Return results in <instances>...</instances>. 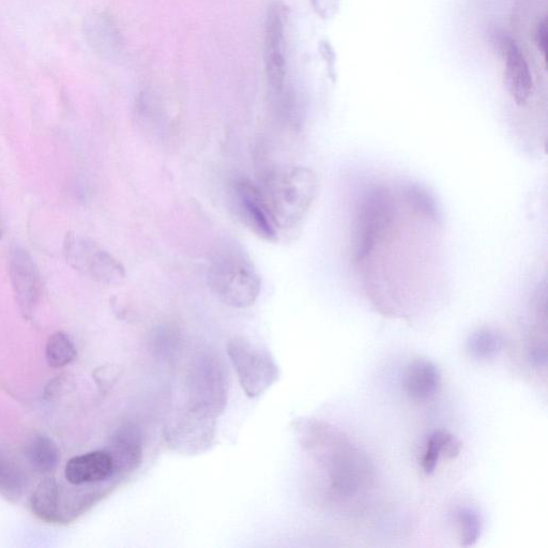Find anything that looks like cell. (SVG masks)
<instances>
[{"mask_svg":"<svg viewBox=\"0 0 548 548\" xmlns=\"http://www.w3.org/2000/svg\"><path fill=\"white\" fill-rule=\"evenodd\" d=\"M114 473L113 456L105 450L74 456L65 468V477L72 485L102 482L111 478Z\"/></svg>","mask_w":548,"mask_h":548,"instance_id":"5bb4252c","label":"cell"},{"mask_svg":"<svg viewBox=\"0 0 548 548\" xmlns=\"http://www.w3.org/2000/svg\"><path fill=\"white\" fill-rule=\"evenodd\" d=\"M24 486V479L18 468L0 459V494L7 498H18Z\"/></svg>","mask_w":548,"mask_h":548,"instance_id":"7402d4cb","label":"cell"},{"mask_svg":"<svg viewBox=\"0 0 548 548\" xmlns=\"http://www.w3.org/2000/svg\"><path fill=\"white\" fill-rule=\"evenodd\" d=\"M258 188L280 233L295 230L306 220L317 196L318 180L309 167L288 165L267 173Z\"/></svg>","mask_w":548,"mask_h":548,"instance_id":"6da1fadb","label":"cell"},{"mask_svg":"<svg viewBox=\"0 0 548 548\" xmlns=\"http://www.w3.org/2000/svg\"><path fill=\"white\" fill-rule=\"evenodd\" d=\"M499 42L505 60V76L509 93L517 105H524L534 93V80H532L527 59L513 39L502 37Z\"/></svg>","mask_w":548,"mask_h":548,"instance_id":"4fadbf2b","label":"cell"},{"mask_svg":"<svg viewBox=\"0 0 548 548\" xmlns=\"http://www.w3.org/2000/svg\"><path fill=\"white\" fill-rule=\"evenodd\" d=\"M67 263L76 271L98 283L115 285L126 279V271L116 258L94 241L74 233L64 240Z\"/></svg>","mask_w":548,"mask_h":548,"instance_id":"8992f818","label":"cell"},{"mask_svg":"<svg viewBox=\"0 0 548 548\" xmlns=\"http://www.w3.org/2000/svg\"><path fill=\"white\" fill-rule=\"evenodd\" d=\"M231 201L236 216L252 233L266 241L278 240L279 232L271 220L258 186L248 179L234 181Z\"/></svg>","mask_w":548,"mask_h":548,"instance_id":"ba28073f","label":"cell"},{"mask_svg":"<svg viewBox=\"0 0 548 548\" xmlns=\"http://www.w3.org/2000/svg\"><path fill=\"white\" fill-rule=\"evenodd\" d=\"M78 350L67 333L58 331L52 334L45 346V358L53 369H63L72 363Z\"/></svg>","mask_w":548,"mask_h":548,"instance_id":"ffe728a7","label":"cell"},{"mask_svg":"<svg viewBox=\"0 0 548 548\" xmlns=\"http://www.w3.org/2000/svg\"><path fill=\"white\" fill-rule=\"evenodd\" d=\"M113 451H109L114 460L115 471H132L139 467L143 458L141 435L134 426H124L113 438Z\"/></svg>","mask_w":548,"mask_h":548,"instance_id":"2e32d148","label":"cell"},{"mask_svg":"<svg viewBox=\"0 0 548 548\" xmlns=\"http://www.w3.org/2000/svg\"><path fill=\"white\" fill-rule=\"evenodd\" d=\"M217 417L205 409L190 406L184 415L167 426L166 443L182 454L206 451L215 439Z\"/></svg>","mask_w":548,"mask_h":548,"instance_id":"52a82bcc","label":"cell"},{"mask_svg":"<svg viewBox=\"0 0 548 548\" xmlns=\"http://www.w3.org/2000/svg\"><path fill=\"white\" fill-rule=\"evenodd\" d=\"M30 508L45 523L55 524L62 521L60 487L54 478L47 477L38 484L30 498Z\"/></svg>","mask_w":548,"mask_h":548,"instance_id":"e0dca14e","label":"cell"},{"mask_svg":"<svg viewBox=\"0 0 548 548\" xmlns=\"http://www.w3.org/2000/svg\"><path fill=\"white\" fill-rule=\"evenodd\" d=\"M265 67L269 86L274 94H284L286 79L285 28L282 8L272 6L265 28Z\"/></svg>","mask_w":548,"mask_h":548,"instance_id":"8fae6325","label":"cell"},{"mask_svg":"<svg viewBox=\"0 0 548 548\" xmlns=\"http://www.w3.org/2000/svg\"><path fill=\"white\" fill-rule=\"evenodd\" d=\"M2 236H3L2 227H0V239H2Z\"/></svg>","mask_w":548,"mask_h":548,"instance_id":"d4e9b609","label":"cell"},{"mask_svg":"<svg viewBox=\"0 0 548 548\" xmlns=\"http://www.w3.org/2000/svg\"><path fill=\"white\" fill-rule=\"evenodd\" d=\"M83 33L90 49L105 60H117L124 51V39L116 21L106 12H94L84 20Z\"/></svg>","mask_w":548,"mask_h":548,"instance_id":"7c38bea8","label":"cell"},{"mask_svg":"<svg viewBox=\"0 0 548 548\" xmlns=\"http://www.w3.org/2000/svg\"><path fill=\"white\" fill-rule=\"evenodd\" d=\"M191 406L219 416L227 401V383L218 359L202 357L191 376Z\"/></svg>","mask_w":548,"mask_h":548,"instance_id":"9c48e42d","label":"cell"},{"mask_svg":"<svg viewBox=\"0 0 548 548\" xmlns=\"http://www.w3.org/2000/svg\"><path fill=\"white\" fill-rule=\"evenodd\" d=\"M535 41L537 44V47L539 51L543 54L544 59H546L547 55V21L546 19H543L537 26L536 32H535Z\"/></svg>","mask_w":548,"mask_h":548,"instance_id":"cb8c5ba5","label":"cell"},{"mask_svg":"<svg viewBox=\"0 0 548 548\" xmlns=\"http://www.w3.org/2000/svg\"><path fill=\"white\" fill-rule=\"evenodd\" d=\"M331 490L341 498H352L368 490L374 480V467L368 455L350 445L342 435L330 446Z\"/></svg>","mask_w":548,"mask_h":548,"instance_id":"277c9868","label":"cell"},{"mask_svg":"<svg viewBox=\"0 0 548 548\" xmlns=\"http://www.w3.org/2000/svg\"><path fill=\"white\" fill-rule=\"evenodd\" d=\"M505 340L501 334L491 328L475 331L466 342L468 355L478 361L494 360L504 348Z\"/></svg>","mask_w":548,"mask_h":548,"instance_id":"ac0fdd59","label":"cell"},{"mask_svg":"<svg viewBox=\"0 0 548 548\" xmlns=\"http://www.w3.org/2000/svg\"><path fill=\"white\" fill-rule=\"evenodd\" d=\"M9 276L21 313L32 317L41 297V276L33 256L19 245L10 249Z\"/></svg>","mask_w":548,"mask_h":548,"instance_id":"30bf717a","label":"cell"},{"mask_svg":"<svg viewBox=\"0 0 548 548\" xmlns=\"http://www.w3.org/2000/svg\"><path fill=\"white\" fill-rule=\"evenodd\" d=\"M448 433L438 431L430 436L422 459V468L425 475H432L437 467L441 454L444 453Z\"/></svg>","mask_w":548,"mask_h":548,"instance_id":"603a6c76","label":"cell"},{"mask_svg":"<svg viewBox=\"0 0 548 548\" xmlns=\"http://www.w3.org/2000/svg\"><path fill=\"white\" fill-rule=\"evenodd\" d=\"M398 206L393 192L383 185L365 190L356 208L354 224V261L361 264L382 247L397 224Z\"/></svg>","mask_w":548,"mask_h":548,"instance_id":"3957f363","label":"cell"},{"mask_svg":"<svg viewBox=\"0 0 548 548\" xmlns=\"http://www.w3.org/2000/svg\"><path fill=\"white\" fill-rule=\"evenodd\" d=\"M441 384V374L436 365L424 359L410 363L404 375V390L411 400H430Z\"/></svg>","mask_w":548,"mask_h":548,"instance_id":"9a60e30c","label":"cell"},{"mask_svg":"<svg viewBox=\"0 0 548 548\" xmlns=\"http://www.w3.org/2000/svg\"><path fill=\"white\" fill-rule=\"evenodd\" d=\"M461 545L469 547L475 545L481 535V516L473 508L464 507L458 513Z\"/></svg>","mask_w":548,"mask_h":548,"instance_id":"44dd1931","label":"cell"},{"mask_svg":"<svg viewBox=\"0 0 548 548\" xmlns=\"http://www.w3.org/2000/svg\"><path fill=\"white\" fill-rule=\"evenodd\" d=\"M27 458L30 464L41 474H50L59 463V451L53 439L37 435L29 441Z\"/></svg>","mask_w":548,"mask_h":548,"instance_id":"d6986e66","label":"cell"},{"mask_svg":"<svg viewBox=\"0 0 548 548\" xmlns=\"http://www.w3.org/2000/svg\"><path fill=\"white\" fill-rule=\"evenodd\" d=\"M226 352L247 397H261L280 378V370L271 356L246 339L234 338L226 344Z\"/></svg>","mask_w":548,"mask_h":548,"instance_id":"5b68a950","label":"cell"},{"mask_svg":"<svg viewBox=\"0 0 548 548\" xmlns=\"http://www.w3.org/2000/svg\"><path fill=\"white\" fill-rule=\"evenodd\" d=\"M207 280L212 294L234 309L252 307L261 294L260 276L246 252L235 245L224 246L212 256Z\"/></svg>","mask_w":548,"mask_h":548,"instance_id":"7a4b0ae2","label":"cell"}]
</instances>
